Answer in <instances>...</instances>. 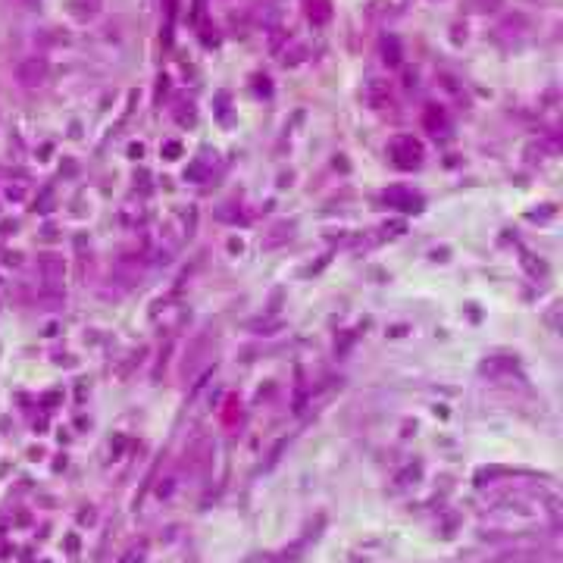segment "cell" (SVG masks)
I'll use <instances>...</instances> for the list:
<instances>
[{"instance_id": "cell-1", "label": "cell", "mask_w": 563, "mask_h": 563, "mask_svg": "<svg viewBox=\"0 0 563 563\" xmlns=\"http://www.w3.org/2000/svg\"><path fill=\"white\" fill-rule=\"evenodd\" d=\"M388 154L394 156V163H398L400 170H413V166L422 163V144L416 141L413 135H398V138H391V144H388Z\"/></svg>"}, {"instance_id": "cell-2", "label": "cell", "mask_w": 563, "mask_h": 563, "mask_svg": "<svg viewBox=\"0 0 563 563\" xmlns=\"http://www.w3.org/2000/svg\"><path fill=\"white\" fill-rule=\"evenodd\" d=\"M16 79H19V85H25V88L41 85L44 79H48V60H44V57H28V60H22L19 69H16Z\"/></svg>"}, {"instance_id": "cell-3", "label": "cell", "mask_w": 563, "mask_h": 563, "mask_svg": "<svg viewBox=\"0 0 563 563\" xmlns=\"http://www.w3.org/2000/svg\"><path fill=\"white\" fill-rule=\"evenodd\" d=\"M422 129L432 132V135H438V132L448 129V113H444V107H438V103H429V107L422 110Z\"/></svg>"}, {"instance_id": "cell-4", "label": "cell", "mask_w": 563, "mask_h": 563, "mask_svg": "<svg viewBox=\"0 0 563 563\" xmlns=\"http://www.w3.org/2000/svg\"><path fill=\"white\" fill-rule=\"evenodd\" d=\"M385 201L391 207H400V210H420V194H413V191H407V188H391V191H385Z\"/></svg>"}, {"instance_id": "cell-5", "label": "cell", "mask_w": 563, "mask_h": 563, "mask_svg": "<svg viewBox=\"0 0 563 563\" xmlns=\"http://www.w3.org/2000/svg\"><path fill=\"white\" fill-rule=\"evenodd\" d=\"M400 57H404L400 41L394 34H385V38H382V63H385L388 69H394V66H400Z\"/></svg>"}, {"instance_id": "cell-6", "label": "cell", "mask_w": 563, "mask_h": 563, "mask_svg": "<svg viewBox=\"0 0 563 563\" xmlns=\"http://www.w3.org/2000/svg\"><path fill=\"white\" fill-rule=\"evenodd\" d=\"M313 25H326L332 19V7H329V0H310V10H307Z\"/></svg>"}, {"instance_id": "cell-7", "label": "cell", "mask_w": 563, "mask_h": 563, "mask_svg": "<svg viewBox=\"0 0 563 563\" xmlns=\"http://www.w3.org/2000/svg\"><path fill=\"white\" fill-rule=\"evenodd\" d=\"M41 272H44V278H48V282H60V278H63V260H54V257L41 260Z\"/></svg>"}, {"instance_id": "cell-8", "label": "cell", "mask_w": 563, "mask_h": 563, "mask_svg": "<svg viewBox=\"0 0 563 563\" xmlns=\"http://www.w3.org/2000/svg\"><path fill=\"white\" fill-rule=\"evenodd\" d=\"M178 154H182V144H178V141H166L163 144V156H166V160H176Z\"/></svg>"}, {"instance_id": "cell-9", "label": "cell", "mask_w": 563, "mask_h": 563, "mask_svg": "<svg viewBox=\"0 0 563 563\" xmlns=\"http://www.w3.org/2000/svg\"><path fill=\"white\" fill-rule=\"evenodd\" d=\"M25 3H28V7H34V3H38V0H25Z\"/></svg>"}]
</instances>
